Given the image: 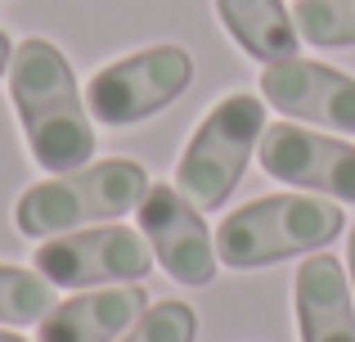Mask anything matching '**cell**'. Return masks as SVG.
<instances>
[{"mask_svg":"<svg viewBox=\"0 0 355 342\" xmlns=\"http://www.w3.org/2000/svg\"><path fill=\"white\" fill-rule=\"evenodd\" d=\"M261 99L284 117L355 135V77L315 59H279L261 72Z\"/></svg>","mask_w":355,"mask_h":342,"instance_id":"9c48e42d","label":"cell"},{"mask_svg":"<svg viewBox=\"0 0 355 342\" xmlns=\"http://www.w3.org/2000/svg\"><path fill=\"white\" fill-rule=\"evenodd\" d=\"M261 167L284 185L329 194L338 203H355V144L338 140V135H320L311 126H293V117L266 126Z\"/></svg>","mask_w":355,"mask_h":342,"instance_id":"52a82bcc","label":"cell"},{"mask_svg":"<svg viewBox=\"0 0 355 342\" xmlns=\"http://www.w3.org/2000/svg\"><path fill=\"white\" fill-rule=\"evenodd\" d=\"M193 334H198L193 307L166 298V302H157V307H148L117 342H193Z\"/></svg>","mask_w":355,"mask_h":342,"instance_id":"9a60e30c","label":"cell"},{"mask_svg":"<svg viewBox=\"0 0 355 342\" xmlns=\"http://www.w3.org/2000/svg\"><path fill=\"white\" fill-rule=\"evenodd\" d=\"M144 311H148V298L139 284L90 289L68 302H54V311L41 320L36 342H117Z\"/></svg>","mask_w":355,"mask_h":342,"instance_id":"30bf717a","label":"cell"},{"mask_svg":"<svg viewBox=\"0 0 355 342\" xmlns=\"http://www.w3.org/2000/svg\"><path fill=\"white\" fill-rule=\"evenodd\" d=\"M139 234H148V248L157 253L162 271L175 284H202L216 280V239L202 225V212L184 198L175 185H148L144 203H139Z\"/></svg>","mask_w":355,"mask_h":342,"instance_id":"ba28073f","label":"cell"},{"mask_svg":"<svg viewBox=\"0 0 355 342\" xmlns=\"http://www.w3.org/2000/svg\"><path fill=\"white\" fill-rule=\"evenodd\" d=\"M297 36H306L320 50L355 45V0H297L293 5Z\"/></svg>","mask_w":355,"mask_h":342,"instance_id":"5bb4252c","label":"cell"},{"mask_svg":"<svg viewBox=\"0 0 355 342\" xmlns=\"http://www.w3.org/2000/svg\"><path fill=\"white\" fill-rule=\"evenodd\" d=\"M54 311V289L27 266H0V325H41Z\"/></svg>","mask_w":355,"mask_h":342,"instance_id":"4fadbf2b","label":"cell"},{"mask_svg":"<svg viewBox=\"0 0 355 342\" xmlns=\"http://www.w3.org/2000/svg\"><path fill=\"white\" fill-rule=\"evenodd\" d=\"M0 342H27V338H18V334H5V329H0Z\"/></svg>","mask_w":355,"mask_h":342,"instance_id":"ac0fdd59","label":"cell"},{"mask_svg":"<svg viewBox=\"0 0 355 342\" xmlns=\"http://www.w3.org/2000/svg\"><path fill=\"white\" fill-rule=\"evenodd\" d=\"M293 311L302 342H355V302L347 271L329 253H311L293 280Z\"/></svg>","mask_w":355,"mask_h":342,"instance_id":"8fae6325","label":"cell"},{"mask_svg":"<svg viewBox=\"0 0 355 342\" xmlns=\"http://www.w3.org/2000/svg\"><path fill=\"white\" fill-rule=\"evenodd\" d=\"M266 99L261 95H225L207 117L198 122L193 140L184 144L175 162V189L198 212H216L243 180L261 135H266Z\"/></svg>","mask_w":355,"mask_h":342,"instance_id":"277c9868","label":"cell"},{"mask_svg":"<svg viewBox=\"0 0 355 342\" xmlns=\"http://www.w3.org/2000/svg\"><path fill=\"white\" fill-rule=\"evenodd\" d=\"M32 271L59 289H99V284H139L148 275V239L126 225H99L77 234H54L36 243Z\"/></svg>","mask_w":355,"mask_h":342,"instance_id":"8992f818","label":"cell"},{"mask_svg":"<svg viewBox=\"0 0 355 342\" xmlns=\"http://www.w3.org/2000/svg\"><path fill=\"white\" fill-rule=\"evenodd\" d=\"M193 59L184 45H148L90 77L86 108L99 126H135L189 90Z\"/></svg>","mask_w":355,"mask_h":342,"instance_id":"5b68a950","label":"cell"},{"mask_svg":"<svg viewBox=\"0 0 355 342\" xmlns=\"http://www.w3.org/2000/svg\"><path fill=\"white\" fill-rule=\"evenodd\" d=\"M9 99L23 122V140L45 171L63 176L95 158V117L77 90L72 63L54 41L27 36L9 59Z\"/></svg>","mask_w":355,"mask_h":342,"instance_id":"6da1fadb","label":"cell"},{"mask_svg":"<svg viewBox=\"0 0 355 342\" xmlns=\"http://www.w3.org/2000/svg\"><path fill=\"white\" fill-rule=\"evenodd\" d=\"M347 271H351V284H355V225H351V243H347Z\"/></svg>","mask_w":355,"mask_h":342,"instance_id":"e0dca14e","label":"cell"},{"mask_svg":"<svg viewBox=\"0 0 355 342\" xmlns=\"http://www.w3.org/2000/svg\"><path fill=\"white\" fill-rule=\"evenodd\" d=\"M220 23L257 63H279L297 54V23L284 0H216Z\"/></svg>","mask_w":355,"mask_h":342,"instance_id":"7c38bea8","label":"cell"},{"mask_svg":"<svg viewBox=\"0 0 355 342\" xmlns=\"http://www.w3.org/2000/svg\"><path fill=\"white\" fill-rule=\"evenodd\" d=\"M347 216L329 198L306 194H270L230 212L216 230V257L230 271H261L302 253H320L342 234Z\"/></svg>","mask_w":355,"mask_h":342,"instance_id":"7a4b0ae2","label":"cell"},{"mask_svg":"<svg viewBox=\"0 0 355 342\" xmlns=\"http://www.w3.org/2000/svg\"><path fill=\"white\" fill-rule=\"evenodd\" d=\"M148 194V176L130 158H108V162H86L77 171H63L54 180H41L18 198L14 225L27 239L41 234H68L90 221H121L135 212Z\"/></svg>","mask_w":355,"mask_h":342,"instance_id":"3957f363","label":"cell"},{"mask_svg":"<svg viewBox=\"0 0 355 342\" xmlns=\"http://www.w3.org/2000/svg\"><path fill=\"white\" fill-rule=\"evenodd\" d=\"M9 59H14V41H9L5 32H0V77H5V68H9Z\"/></svg>","mask_w":355,"mask_h":342,"instance_id":"2e32d148","label":"cell"}]
</instances>
